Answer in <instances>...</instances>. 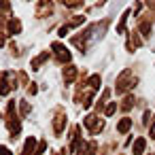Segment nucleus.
I'll list each match as a JSON object with an SVG mask.
<instances>
[{
    "label": "nucleus",
    "mask_w": 155,
    "mask_h": 155,
    "mask_svg": "<svg viewBox=\"0 0 155 155\" xmlns=\"http://www.w3.org/2000/svg\"><path fill=\"white\" fill-rule=\"evenodd\" d=\"M51 47H53V51H55V55H58L60 62H70V51H68L62 43H53Z\"/></svg>",
    "instance_id": "obj_1"
},
{
    "label": "nucleus",
    "mask_w": 155,
    "mask_h": 155,
    "mask_svg": "<svg viewBox=\"0 0 155 155\" xmlns=\"http://www.w3.org/2000/svg\"><path fill=\"white\" fill-rule=\"evenodd\" d=\"M85 125L91 130V134H98V132L104 127V123H102V121H98V117H96V115H89V117H85Z\"/></svg>",
    "instance_id": "obj_2"
},
{
    "label": "nucleus",
    "mask_w": 155,
    "mask_h": 155,
    "mask_svg": "<svg viewBox=\"0 0 155 155\" xmlns=\"http://www.w3.org/2000/svg\"><path fill=\"white\" fill-rule=\"evenodd\" d=\"M64 123H66V117H64V113L60 110V113L55 115V119H53V132H55V134H62Z\"/></svg>",
    "instance_id": "obj_3"
},
{
    "label": "nucleus",
    "mask_w": 155,
    "mask_h": 155,
    "mask_svg": "<svg viewBox=\"0 0 155 155\" xmlns=\"http://www.w3.org/2000/svg\"><path fill=\"white\" fill-rule=\"evenodd\" d=\"M45 60H49V51H45V53H41L38 58H34V60H32V70H38V68H41V64H43Z\"/></svg>",
    "instance_id": "obj_4"
},
{
    "label": "nucleus",
    "mask_w": 155,
    "mask_h": 155,
    "mask_svg": "<svg viewBox=\"0 0 155 155\" xmlns=\"http://www.w3.org/2000/svg\"><path fill=\"white\" fill-rule=\"evenodd\" d=\"M130 127H132V119H127V117H125V119H121V121L117 123V132H121V134H125Z\"/></svg>",
    "instance_id": "obj_5"
},
{
    "label": "nucleus",
    "mask_w": 155,
    "mask_h": 155,
    "mask_svg": "<svg viewBox=\"0 0 155 155\" xmlns=\"http://www.w3.org/2000/svg\"><path fill=\"white\" fill-rule=\"evenodd\" d=\"M74 77H77V68H74V66H68V68L64 70V79H66V83H72Z\"/></svg>",
    "instance_id": "obj_6"
},
{
    "label": "nucleus",
    "mask_w": 155,
    "mask_h": 155,
    "mask_svg": "<svg viewBox=\"0 0 155 155\" xmlns=\"http://www.w3.org/2000/svg\"><path fill=\"white\" fill-rule=\"evenodd\" d=\"M34 144H36V140L34 138H28L26 140V147H24V155H32L34 153ZM36 155V153H34Z\"/></svg>",
    "instance_id": "obj_7"
},
{
    "label": "nucleus",
    "mask_w": 155,
    "mask_h": 155,
    "mask_svg": "<svg viewBox=\"0 0 155 155\" xmlns=\"http://www.w3.org/2000/svg\"><path fill=\"white\" fill-rule=\"evenodd\" d=\"M144 144H147L144 138H138V140L134 142V155H140V153L144 151Z\"/></svg>",
    "instance_id": "obj_8"
},
{
    "label": "nucleus",
    "mask_w": 155,
    "mask_h": 155,
    "mask_svg": "<svg viewBox=\"0 0 155 155\" xmlns=\"http://www.w3.org/2000/svg\"><path fill=\"white\" fill-rule=\"evenodd\" d=\"M19 30H21V24H19L17 19H11V21H9V32H11V34H17Z\"/></svg>",
    "instance_id": "obj_9"
},
{
    "label": "nucleus",
    "mask_w": 155,
    "mask_h": 155,
    "mask_svg": "<svg viewBox=\"0 0 155 155\" xmlns=\"http://www.w3.org/2000/svg\"><path fill=\"white\" fill-rule=\"evenodd\" d=\"M89 87H91V89H98V87H100V74L89 77Z\"/></svg>",
    "instance_id": "obj_10"
},
{
    "label": "nucleus",
    "mask_w": 155,
    "mask_h": 155,
    "mask_svg": "<svg viewBox=\"0 0 155 155\" xmlns=\"http://www.w3.org/2000/svg\"><path fill=\"white\" fill-rule=\"evenodd\" d=\"M115 110H117V104H115V102H110V104H108V106H106V110H104V113H106V115H108V117H110V115H113V113H115Z\"/></svg>",
    "instance_id": "obj_11"
},
{
    "label": "nucleus",
    "mask_w": 155,
    "mask_h": 155,
    "mask_svg": "<svg viewBox=\"0 0 155 155\" xmlns=\"http://www.w3.org/2000/svg\"><path fill=\"white\" fill-rule=\"evenodd\" d=\"M28 113H30V104H28V102H24V100H21V115H24V117H26V115H28Z\"/></svg>",
    "instance_id": "obj_12"
},
{
    "label": "nucleus",
    "mask_w": 155,
    "mask_h": 155,
    "mask_svg": "<svg viewBox=\"0 0 155 155\" xmlns=\"http://www.w3.org/2000/svg\"><path fill=\"white\" fill-rule=\"evenodd\" d=\"M0 155H11V151L7 147H0Z\"/></svg>",
    "instance_id": "obj_13"
},
{
    "label": "nucleus",
    "mask_w": 155,
    "mask_h": 155,
    "mask_svg": "<svg viewBox=\"0 0 155 155\" xmlns=\"http://www.w3.org/2000/svg\"><path fill=\"white\" fill-rule=\"evenodd\" d=\"M36 91H38V89H36V85H34V83H32V85H30V87H28V94H36Z\"/></svg>",
    "instance_id": "obj_14"
},
{
    "label": "nucleus",
    "mask_w": 155,
    "mask_h": 155,
    "mask_svg": "<svg viewBox=\"0 0 155 155\" xmlns=\"http://www.w3.org/2000/svg\"><path fill=\"white\" fill-rule=\"evenodd\" d=\"M151 136H153V138H155V123H153V125H151Z\"/></svg>",
    "instance_id": "obj_15"
},
{
    "label": "nucleus",
    "mask_w": 155,
    "mask_h": 155,
    "mask_svg": "<svg viewBox=\"0 0 155 155\" xmlns=\"http://www.w3.org/2000/svg\"><path fill=\"white\" fill-rule=\"evenodd\" d=\"M58 155H60V153H58Z\"/></svg>",
    "instance_id": "obj_16"
}]
</instances>
